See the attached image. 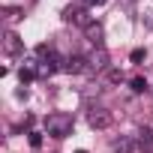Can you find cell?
I'll use <instances>...</instances> for the list:
<instances>
[{
  "instance_id": "6da1fadb",
  "label": "cell",
  "mask_w": 153,
  "mask_h": 153,
  "mask_svg": "<svg viewBox=\"0 0 153 153\" xmlns=\"http://www.w3.org/2000/svg\"><path fill=\"white\" fill-rule=\"evenodd\" d=\"M45 132H48V135H54V138H66V135L72 132V117H69V114H63V111L48 114V117H45Z\"/></svg>"
},
{
  "instance_id": "52a82bcc",
  "label": "cell",
  "mask_w": 153,
  "mask_h": 153,
  "mask_svg": "<svg viewBox=\"0 0 153 153\" xmlns=\"http://www.w3.org/2000/svg\"><path fill=\"white\" fill-rule=\"evenodd\" d=\"M87 39H90L96 48H102V24H93V21H90V24H87Z\"/></svg>"
},
{
  "instance_id": "8fae6325",
  "label": "cell",
  "mask_w": 153,
  "mask_h": 153,
  "mask_svg": "<svg viewBox=\"0 0 153 153\" xmlns=\"http://www.w3.org/2000/svg\"><path fill=\"white\" fill-rule=\"evenodd\" d=\"M144 24L153 30V9H147V12H144Z\"/></svg>"
},
{
  "instance_id": "ba28073f",
  "label": "cell",
  "mask_w": 153,
  "mask_h": 153,
  "mask_svg": "<svg viewBox=\"0 0 153 153\" xmlns=\"http://www.w3.org/2000/svg\"><path fill=\"white\" fill-rule=\"evenodd\" d=\"M132 147H135V144H132V138H129V135H120V138L111 144V150H114V153H132Z\"/></svg>"
},
{
  "instance_id": "277c9868",
  "label": "cell",
  "mask_w": 153,
  "mask_h": 153,
  "mask_svg": "<svg viewBox=\"0 0 153 153\" xmlns=\"http://www.w3.org/2000/svg\"><path fill=\"white\" fill-rule=\"evenodd\" d=\"M63 69L66 72H72V75H78V72H87V57H66L63 60Z\"/></svg>"
},
{
  "instance_id": "3957f363",
  "label": "cell",
  "mask_w": 153,
  "mask_h": 153,
  "mask_svg": "<svg viewBox=\"0 0 153 153\" xmlns=\"http://www.w3.org/2000/svg\"><path fill=\"white\" fill-rule=\"evenodd\" d=\"M108 66V51L105 48H93L87 54V72H102Z\"/></svg>"
},
{
  "instance_id": "30bf717a",
  "label": "cell",
  "mask_w": 153,
  "mask_h": 153,
  "mask_svg": "<svg viewBox=\"0 0 153 153\" xmlns=\"http://www.w3.org/2000/svg\"><path fill=\"white\" fill-rule=\"evenodd\" d=\"M141 60H144V51L135 48V51H132V63H141Z\"/></svg>"
},
{
  "instance_id": "5bb4252c",
  "label": "cell",
  "mask_w": 153,
  "mask_h": 153,
  "mask_svg": "<svg viewBox=\"0 0 153 153\" xmlns=\"http://www.w3.org/2000/svg\"><path fill=\"white\" fill-rule=\"evenodd\" d=\"M75 153H87V150H75Z\"/></svg>"
},
{
  "instance_id": "4fadbf2b",
  "label": "cell",
  "mask_w": 153,
  "mask_h": 153,
  "mask_svg": "<svg viewBox=\"0 0 153 153\" xmlns=\"http://www.w3.org/2000/svg\"><path fill=\"white\" fill-rule=\"evenodd\" d=\"M84 3H87V6H102L105 0H84Z\"/></svg>"
},
{
  "instance_id": "7c38bea8",
  "label": "cell",
  "mask_w": 153,
  "mask_h": 153,
  "mask_svg": "<svg viewBox=\"0 0 153 153\" xmlns=\"http://www.w3.org/2000/svg\"><path fill=\"white\" fill-rule=\"evenodd\" d=\"M30 144H33V147H39V144H42V135H39V132H33V135H30Z\"/></svg>"
},
{
  "instance_id": "5b68a950",
  "label": "cell",
  "mask_w": 153,
  "mask_h": 153,
  "mask_svg": "<svg viewBox=\"0 0 153 153\" xmlns=\"http://www.w3.org/2000/svg\"><path fill=\"white\" fill-rule=\"evenodd\" d=\"M3 51H6L9 57H15V54H21V51H24V42H21L15 33H6V39H3Z\"/></svg>"
},
{
  "instance_id": "8992f818",
  "label": "cell",
  "mask_w": 153,
  "mask_h": 153,
  "mask_svg": "<svg viewBox=\"0 0 153 153\" xmlns=\"http://www.w3.org/2000/svg\"><path fill=\"white\" fill-rule=\"evenodd\" d=\"M138 147H141L144 153H153V129L144 126V129L138 132Z\"/></svg>"
},
{
  "instance_id": "7a4b0ae2",
  "label": "cell",
  "mask_w": 153,
  "mask_h": 153,
  "mask_svg": "<svg viewBox=\"0 0 153 153\" xmlns=\"http://www.w3.org/2000/svg\"><path fill=\"white\" fill-rule=\"evenodd\" d=\"M111 120H114V117H111L108 108H102V105H90V108H87V123H90L93 129H108Z\"/></svg>"
},
{
  "instance_id": "9c48e42d",
  "label": "cell",
  "mask_w": 153,
  "mask_h": 153,
  "mask_svg": "<svg viewBox=\"0 0 153 153\" xmlns=\"http://www.w3.org/2000/svg\"><path fill=\"white\" fill-rule=\"evenodd\" d=\"M132 90H135V93H144V90H147V81H144V78H132Z\"/></svg>"
}]
</instances>
